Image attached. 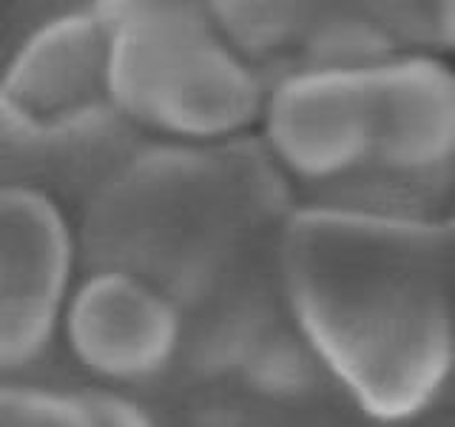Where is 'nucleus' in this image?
Listing matches in <instances>:
<instances>
[{"label": "nucleus", "mask_w": 455, "mask_h": 427, "mask_svg": "<svg viewBox=\"0 0 455 427\" xmlns=\"http://www.w3.org/2000/svg\"><path fill=\"white\" fill-rule=\"evenodd\" d=\"M336 237L345 262L331 270L284 246V260L333 277L284 268L305 339L376 410L419 407L455 356L441 260L421 234L387 222L359 220Z\"/></svg>", "instance_id": "obj_1"}, {"label": "nucleus", "mask_w": 455, "mask_h": 427, "mask_svg": "<svg viewBox=\"0 0 455 427\" xmlns=\"http://www.w3.org/2000/svg\"><path fill=\"white\" fill-rule=\"evenodd\" d=\"M274 208V171L245 142H168L142 149L83 208L77 251L92 270H125L180 305L220 282Z\"/></svg>", "instance_id": "obj_2"}, {"label": "nucleus", "mask_w": 455, "mask_h": 427, "mask_svg": "<svg viewBox=\"0 0 455 427\" xmlns=\"http://www.w3.org/2000/svg\"><path fill=\"white\" fill-rule=\"evenodd\" d=\"M100 9L108 23L106 97L140 132L213 146L262 117V83L211 9L151 0Z\"/></svg>", "instance_id": "obj_3"}, {"label": "nucleus", "mask_w": 455, "mask_h": 427, "mask_svg": "<svg viewBox=\"0 0 455 427\" xmlns=\"http://www.w3.org/2000/svg\"><path fill=\"white\" fill-rule=\"evenodd\" d=\"M262 128L270 160L313 182H341L370 168L376 128L373 68H305L265 94Z\"/></svg>", "instance_id": "obj_4"}, {"label": "nucleus", "mask_w": 455, "mask_h": 427, "mask_svg": "<svg viewBox=\"0 0 455 427\" xmlns=\"http://www.w3.org/2000/svg\"><path fill=\"white\" fill-rule=\"evenodd\" d=\"M60 331L71 356L108 382H146L182 342L180 305L156 285L125 270L97 268L71 285Z\"/></svg>", "instance_id": "obj_5"}, {"label": "nucleus", "mask_w": 455, "mask_h": 427, "mask_svg": "<svg viewBox=\"0 0 455 427\" xmlns=\"http://www.w3.org/2000/svg\"><path fill=\"white\" fill-rule=\"evenodd\" d=\"M373 157L393 182L424 185L455 168V66L435 54H404L373 68Z\"/></svg>", "instance_id": "obj_6"}, {"label": "nucleus", "mask_w": 455, "mask_h": 427, "mask_svg": "<svg viewBox=\"0 0 455 427\" xmlns=\"http://www.w3.org/2000/svg\"><path fill=\"white\" fill-rule=\"evenodd\" d=\"M106 85L108 23L100 4L32 26L0 71V94L40 123L108 100Z\"/></svg>", "instance_id": "obj_7"}, {"label": "nucleus", "mask_w": 455, "mask_h": 427, "mask_svg": "<svg viewBox=\"0 0 455 427\" xmlns=\"http://www.w3.org/2000/svg\"><path fill=\"white\" fill-rule=\"evenodd\" d=\"M142 149V132L108 100L43 120L37 189L60 205L77 203L85 208Z\"/></svg>", "instance_id": "obj_8"}, {"label": "nucleus", "mask_w": 455, "mask_h": 427, "mask_svg": "<svg viewBox=\"0 0 455 427\" xmlns=\"http://www.w3.org/2000/svg\"><path fill=\"white\" fill-rule=\"evenodd\" d=\"M77 256L60 203L32 185L0 189V299L68 296Z\"/></svg>", "instance_id": "obj_9"}, {"label": "nucleus", "mask_w": 455, "mask_h": 427, "mask_svg": "<svg viewBox=\"0 0 455 427\" xmlns=\"http://www.w3.org/2000/svg\"><path fill=\"white\" fill-rule=\"evenodd\" d=\"M239 367L245 370L251 388L259 393L270 399H296L316 388L322 356L305 339V334L293 336L265 331Z\"/></svg>", "instance_id": "obj_10"}, {"label": "nucleus", "mask_w": 455, "mask_h": 427, "mask_svg": "<svg viewBox=\"0 0 455 427\" xmlns=\"http://www.w3.org/2000/svg\"><path fill=\"white\" fill-rule=\"evenodd\" d=\"M66 296L0 299V379L37 362L60 331Z\"/></svg>", "instance_id": "obj_11"}, {"label": "nucleus", "mask_w": 455, "mask_h": 427, "mask_svg": "<svg viewBox=\"0 0 455 427\" xmlns=\"http://www.w3.org/2000/svg\"><path fill=\"white\" fill-rule=\"evenodd\" d=\"M0 427H92L77 393L23 388L0 379Z\"/></svg>", "instance_id": "obj_12"}, {"label": "nucleus", "mask_w": 455, "mask_h": 427, "mask_svg": "<svg viewBox=\"0 0 455 427\" xmlns=\"http://www.w3.org/2000/svg\"><path fill=\"white\" fill-rule=\"evenodd\" d=\"M43 123L23 114L0 94V189L32 185L37 189Z\"/></svg>", "instance_id": "obj_13"}, {"label": "nucleus", "mask_w": 455, "mask_h": 427, "mask_svg": "<svg viewBox=\"0 0 455 427\" xmlns=\"http://www.w3.org/2000/svg\"><path fill=\"white\" fill-rule=\"evenodd\" d=\"M77 396L85 407V416H89L92 427H154L148 410L120 393L85 391Z\"/></svg>", "instance_id": "obj_14"}]
</instances>
